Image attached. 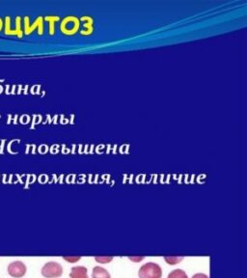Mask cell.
<instances>
[{
    "label": "cell",
    "mask_w": 247,
    "mask_h": 278,
    "mask_svg": "<svg viewBox=\"0 0 247 278\" xmlns=\"http://www.w3.org/2000/svg\"><path fill=\"white\" fill-rule=\"evenodd\" d=\"M138 276L139 278H162V267L153 262L144 264L139 269Z\"/></svg>",
    "instance_id": "6da1fadb"
},
{
    "label": "cell",
    "mask_w": 247,
    "mask_h": 278,
    "mask_svg": "<svg viewBox=\"0 0 247 278\" xmlns=\"http://www.w3.org/2000/svg\"><path fill=\"white\" fill-rule=\"evenodd\" d=\"M41 271L43 277L57 278L63 274V268L59 263L49 262L43 266Z\"/></svg>",
    "instance_id": "7a4b0ae2"
},
{
    "label": "cell",
    "mask_w": 247,
    "mask_h": 278,
    "mask_svg": "<svg viewBox=\"0 0 247 278\" xmlns=\"http://www.w3.org/2000/svg\"><path fill=\"white\" fill-rule=\"evenodd\" d=\"M8 273L12 277H24L26 273V266L20 261L12 262L8 266Z\"/></svg>",
    "instance_id": "3957f363"
},
{
    "label": "cell",
    "mask_w": 247,
    "mask_h": 278,
    "mask_svg": "<svg viewBox=\"0 0 247 278\" xmlns=\"http://www.w3.org/2000/svg\"><path fill=\"white\" fill-rule=\"evenodd\" d=\"M25 20H26V24H25V25H26V35H29L30 33H32L33 30H34L37 26L40 27V30L38 31V33L40 35L43 34V17H38V18L35 20L34 24L31 26H28V21H29V18H28V17H26V18H25Z\"/></svg>",
    "instance_id": "277c9868"
},
{
    "label": "cell",
    "mask_w": 247,
    "mask_h": 278,
    "mask_svg": "<svg viewBox=\"0 0 247 278\" xmlns=\"http://www.w3.org/2000/svg\"><path fill=\"white\" fill-rule=\"evenodd\" d=\"M71 278H88V270L83 266H77L71 269Z\"/></svg>",
    "instance_id": "5b68a950"
},
{
    "label": "cell",
    "mask_w": 247,
    "mask_h": 278,
    "mask_svg": "<svg viewBox=\"0 0 247 278\" xmlns=\"http://www.w3.org/2000/svg\"><path fill=\"white\" fill-rule=\"evenodd\" d=\"M92 278H111L110 273L102 267H95L92 270Z\"/></svg>",
    "instance_id": "8992f818"
},
{
    "label": "cell",
    "mask_w": 247,
    "mask_h": 278,
    "mask_svg": "<svg viewBox=\"0 0 247 278\" xmlns=\"http://www.w3.org/2000/svg\"><path fill=\"white\" fill-rule=\"evenodd\" d=\"M167 278H188V274L183 269H174L168 274Z\"/></svg>",
    "instance_id": "52a82bcc"
},
{
    "label": "cell",
    "mask_w": 247,
    "mask_h": 278,
    "mask_svg": "<svg viewBox=\"0 0 247 278\" xmlns=\"http://www.w3.org/2000/svg\"><path fill=\"white\" fill-rule=\"evenodd\" d=\"M10 21H11L10 17H5V22H4V25H5V34L17 35V30H16V29H15V30L11 29V22H10Z\"/></svg>",
    "instance_id": "ba28073f"
},
{
    "label": "cell",
    "mask_w": 247,
    "mask_h": 278,
    "mask_svg": "<svg viewBox=\"0 0 247 278\" xmlns=\"http://www.w3.org/2000/svg\"><path fill=\"white\" fill-rule=\"evenodd\" d=\"M44 19L48 20V21H50V25H51V27H50V34H54V22H55V21H58L60 19L59 17L51 16V17H46Z\"/></svg>",
    "instance_id": "9c48e42d"
},
{
    "label": "cell",
    "mask_w": 247,
    "mask_h": 278,
    "mask_svg": "<svg viewBox=\"0 0 247 278\" xmlns=\"http://www.w3.org/2000/svg\"><path fill=\"white\" fill-rule=\"evenodd\" d=\"M183 257H164V260L166 261V263L171 266L177 265L179 262L183 261Z\"/></svg>",
    "instance_id": "30bf717a"
},
{
    "label": "cell",
    "mask_w": 247,
    "mask_h": 278,
    "mask_svg": "<svg viewBox=\"0 0 247 278\" xmlns=\"http://www.w3.org/2000/svg\"><path fill=\"white\" fill-rule=\"evenodd\" d=\"M95 260L99 263H102V264H107L113 260V257H96Z\"/></svg>",
    "instance_id": "8fae6325"
},
{
    "label": "cell",
    "mask_w": 247,
    "mask_h": 278,
    "mask_svg": "<svg viewBox=\"0 0 247 278\" xmlns=\"http://www.w3.org/2000/svg\"><path fill=\"white\" fill-rule=\"evenodd\" d=\"M16 26H17L16 30H17V37H18V38H21V37H23V32H21V30H20V17H17V24H16Z\"/></svg>",
    "instance_id": "7c38bea8"
},
{
    "label": "cell",
    "mask_w": 247,
    "mask_h": 278,
    "mask_svg": "<svg viewBox=\"0 0 247 278\" xmlns=\"http://www.w3.org/2000/svg\"><path fill=\"white\" fill-rule=\"evenodd\" d=\"M80 259L81 257H64V260L67 261L69 263H76Z\"/></svg>",
    "instance_id": "4fadbf2b"
},
{
    "label": "cell",
    "mask_w": 247,
    "mask_h": 278,
    "mask_svg": "<svg viewBox=\"0 0 247 278\" xmlns=\"http://www.w3.org/2000/svg\"><path fill=\"white\" fill-rule=\"evenodd\" d=\"M192 278H209V276L205 273H196L192 276Z\"/></svg>",
    "instance_id": "5bb4252c"
},
{
    "label": "cell",
    "mask_w": 247,
    "mask_h": 278,
    "mask_svg": "<svg viewBox=\"0 0 247 278\" xmlns=\"http://www.w3.org/2000/svg\"><path fill=\"white\" fill-rule=\"evenodd\" d=\"M144 259V257H130L129 260L133 261V262H140Z\"/></svg>",
    "instance_id": "9a60e30c"
},
{
    "label": "cell",
    "mask_w": 247,
    "mask_h": 278,
    "mask_svg": "<svg viewBox=\"0 0 247 278\" xmlns=\"http://www.w3.org/2000/svg\"><path fill=\"white\" fill-rule=\"evenodd\" d=\"M3 24H4V22H3V20H2L1 17H0V31H1L2 28H3Z\"/></svg>",
    "instance_id": "2e32d148"
}]
</instances>
